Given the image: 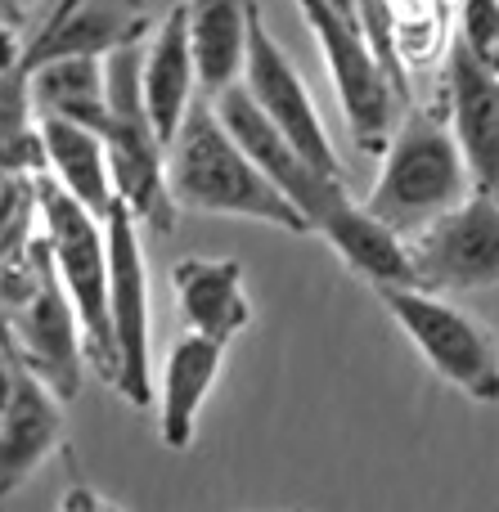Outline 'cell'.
Returning a JSON list of instances; mask_svg holds the SVG:
<instances>
[{
	"mask_svg": "<svg viewBox=\"0 0 499 512\" xmlns=\"http://www.w3.org/2000/svg\"><path fill=\"white\" fill-rule=\"evenodd\" d=\"M167 180L176 207H189V212L243 216V221H261L284 234H311L306 216L234 144V135L225 131L207 95H198L176 144L167 149Z\"/></svg>",
	"mask_w": 499,
	"mask_h": 512,
	"instance_id": "obj_1",
	"label": "cell"
},
{
	"mask_svg": "<svg viewBox=\"0 0 499 512\" xmlns=\"http://www.w3.org/2000/svg\"><path fill=\"white\" fill-rule=\"evenodd\" d=\"M378 162L383 167H378L365 207L401 239H419L428 225H437L446 212H455L477 194L455 131L437 108H405Z\"/></svg>",
	"mask_w": 499,
	"mask_h": 512,
	"instance_id": "obj_2",
	"label": "cell"
},
{
	"mask_svg": "<svg viewBox=\"0 0 499 512\" xmlns=\"http://www.w3.org/2000/svg\"><path fill=\"white\" fill-rule=\"evenodd\" d=\"M149 41V36H144ZM144 41H131L104 59L108 68V171H113L117 203L131 207V216L149 230L167 234L176 225V198L167 180V144L158 140L144 108L140 68H144Z\"/></svg>",
	"mask_w": 499,
	"mask_h": 512,
	"instance_id": "obj_3",
	"label": "cell"
},
{
	"mask_svg": "<svg viewBox=\"0 0 499 512\" xmlns=\"http://www.w3.org/2000/svg\"><path fill=\"white\" fill-rule=\"evenodd\" d=\"M41 234L50 248L54 274L68 292L86 333V364H95L108 382L117 378L113 315H108V230L72 194H63L50 176L41 180Z\"/></svg>",
	"mask_w": 499,
	"mask_h": 512,
	"instance_id": "obj_4",
	"label": "cell"
},
{
	"mask_svg": "<svg viewBox=\"0 0 499 512\" xmlns=\"http://www.w3.org/2000/svg\"><path fill=\"white\" fill-rule=\"evenodd\" d=\"M297 9H302L306 27H311L315 45L324 54V68H329L333 95H338L351 144L360 153H369V158H383V149L392 144L396 126H401V108H405L396 86L378 68L374 54H369L356 18H347L329 0H297Z\"/></svg>",
	"mask_w": 499,
	"mask_h": 512,
	"instance_id": "obj_5",
	"label": "cell"
},
{
	"mask_svg": "<svg viewBox=\"0 0 499 512\" xmlns=\"http://www.w3.org/2000/svg\"><path fill=\"white\" fill-rule=\"evenodd\" d=\"M387 315L419 346L441 382L464 391L477 405H499V337L468 310L450 306L423 288H383L378 292Z\"/></svg>",
	"mask_w": 499,
	"mask_h": 512,
	"instance_id": "obj_6",
	"label": "cell"
},
{
	"mask_svg": "<svg viewBox=\"0 0 499 512\" xmlns=\"http://www.w3.org/2000/svg\"><path fill=\"white\" fill-rule=\"evenodd\" d=\"M108 230V315L117 346V396L135 409L158 400L153 378V315H149V256H144L140 221L131 207L117 203L104 221Z\"/></svg>",
	"mask_w": 499,
	"mask_h": 512,
	"instance_id": "obj_7",
	"label": "cell"
},
{
	"mask_svg": "<svg viewBox=\"0 0 499 512\" xmlns=\"http://www.w3.org/2000/svg\"><path fill=\"white\" fill-rule=\"evenodd\" d=\"M212 108H216V117L225 122V131L234 135V144H239V149L261 167V176H266L270 185H275L279 194H284L288 203L306 216L311 234L329 221V212H338V207L351 198L342 180L324 176V171L315 167V162L306 158V153L297 149V144L288 140V135L279 131V126L270 122L257 104H252V95L243 90V81L239 86H230L225 95H216Z\"/></svg>",
	"mask_w": 499,
	"mask_h": 512,
	"instance_id": "obj_8",
	"label": "cell"
},
{
	"mask_svg": "<svg viewBox=\"0 0 499 512\" xmlns=\"http://www.w3.org/2000/svg\"><path fill=\"white\" fill-rule=\"evenodd\" d=\"M243 90L252 95V104L324 171V176L347 185V167H342L338 149H333L324 117L315 108V95L306 90L302 72L293 68V59L284 54V45L270 36L266 14L252 0V32H248V63H243Z\"/></svg>",
	"mask_w": 499,
	"mask_h": 512,
	"instance_id": "obj_9",
	"label": "cell"
},
{
	"mask_svg": "<svg viewBox=\"0 0 499 512\" xmlns=\"http://www.w3.org/2000/svg\"><path fill=\"white\" fill-rule=\"evenodd\" d=\"M419 288L432 297L482 292L499 283V198L473 194L437 225L410 239Z\"/></svg>",
	"mask_w": 499,
	"mask_h": 512,
	"instance_id": "obj_10",
	"label": "cell"
},
{
	"mask_svg": "<svg viewBox=\"0 0 499 512\" xmlns=\"http://www.w3.org/2000/svg\"><path fill=\"white\" fill-rule=\"evenodd\" d=\"M9 328V351L27 373L45 382L59 400H72L81 391V373H86V333L72 310L68 292H63L59 274H41L36 292L5 319Z\"/></svg>",
	"mask_w": 499,
	"mask_h": 512,
	"instance_id": "obj_11",
	"label": "cell"
},
{
	"mask_svg": "<svg viewBox=\"0 0 499 512\" xmlns=\"http://www.w3.org/2000/svg\"><path fill=\"white\" fill-rule=\"evenodd\" d=\"M446 122L459 140L477 194L499 198V77L464 41L446 50Z\"/></svg>",
	"mask_w": 499,
	"mask_h": 512,
	"instance_id": "obj_12",
	"label": "cell"
},
{
	"mask_svg": "<svg viewBox=\"0 0 499 512\" xmlns=\"http://www.w3.org/2000/svg\"><path fill=\"white\" fill-rule=\"evenodd\" d=\"M140 90H144V108H149L153 131H158V140L171 149L189 117V108L198 104V95H194L198 68H194V50H189L185 5H171L167 14L153 23L149 41H144Z\"/></svg>",
	"mask_w": 499,
	"mask_h": 512,
	"instance_id": "obj_13",
	"label": "cell"
},
{
	"mask_svg": "<svg viewBox=\"0 0 499 512\" xmlns=\"http://www.w3.org/2000/svg\"><path fill=\"white\" fill-rule=\"evenodd\" d=\"M225 369V342H212L203 333H180L167 346V360L158 373V436L167 450H189L198 432L207 396Z\"/></svg>",
	"mask_w": 499,
	"mask_h": 512,
	"instance_id": "obj_14",
	"label": "cell"
},
{
	"mask_svg": "<svg viewBox=\"0 0 499 512\" xmlns=\"http://www.w3.org/2000/svg\"><path fill=\"white\" fill-rule=\"evenodd\" d=\"M63 445V400L18 364L14 400L0 423V499H9Z\"/></svg>",
	"mask_w": 499,
	"mask_h": 512,
	"instance_id": "obj_15",
	"label": "cell"
},
{
	"mask_svg": "<svg viewBox=\"0 0 499 512\" xmlns=\"http://www.w3.org/2000/svg\"><path fill=\"white\" fill-rule=\"evenodd\" d=\"M180 315L189 333L230 346L252 324V301L243 292V265L234 256H185L171 265Z\"/></svg>",
	"mask_w": 499,
	"mask_h": 512,
	"instance_id": "obj_16",
	"label": "cell"
},
{
	"mask_svg": "<svg viewBox=\"0 0 499 512\" xmlns=\"http://www.w3.org/2000/svg\"><path fill=\"white\" fill-rule=\"evenodd\" d=\"M315 234H320L360 279L374 283L378 292L383 288H419L410 239H401L392 225H383L365 203H356V198H347L338 212H329V221H324Z\"/></svg>",
	"mask_w": 499,
	"mask_h": 512,
	"instance_id": "obj_17",
	"label": "cell"
},
{
	"mask_svg": "<svg viewBox=\"0 0 499 512\" xmlns=\"http://www.w3.org/2000/svg\"><path fill=\"white\" fill-rule=\"evenodd\" d=\"M36 131H41V149H45V171L50 180L72 194L90 216L108 221V212L117 207V189H113V171H108V144L99 131L63 117H41L36 113Z\"/></svg>",
	"mask_w": 499,
	"mask_h": 512,
	"instance_id": "obj_18",
	"label": "cell"
},
{
	"mask_svg": "<svg viewBox=\"0 0 499 512\" xmlns=\"http://www.w3.org/2000/svg\"><path fill=\"white\" fill-rule=\"evenodd\" d=\"M185 23L203 95L216 99L239 86L248 63L252 0H185Z\"/></svg>",
	"mask_w": 499,
	"mask_h": 512,
	"instance_id": "obj_19",
	"label": "cell"
},
{
	"mask_svg": "<svg viewBox=\"0 0 499 512\" xmlns=\"http://www.w3.org/2000/svg\"><path fill=\"white\" fill-rule=\"evenodd\" d=\"M32 86V108L41 117H63V122L90 126L104 135L108 126V68L104 59H50L27 77Z\"/></svg>",
	"mask_w": 499,
	"mask_h": 512,
	"instance_id": "obj_20",
	"label": "cell"
},
{
	"mask_svg": "<svg viewBox=\"0 0 499 512\" xmlns=\"http://www.w3.org/2000/svg\"><path fill=\"white\" fill-rule=\"evenodd\" d=\"M446 0H392V32H396V54L401 68L423 72L432 63H446V50L455 41V18H450Z\"/></svg>",
	"mask_w": 499,
	"mask_h": 512,
	"instance_id": "obj_21",
	"label": "cell"
},
{
	"mask_svg": "<svg viewBox=\"0 0 499 512\" xmlns=\"http://www.w3.org/2000/svg\"><path fill=\"white\" fill-rule=\"evenodd\" d=\"M356 27L365 36L369 54L378 59V68L387 72V81L396 86L401 104H414V81L401 68V54H396V32H392V0H356Z\"/></svg>",
	"mask_w": 499,
	"mask_h": 512,
	"instance_id": "obj_22",
	"label": "cell"
},
{
	"mask_svg": "<svg viewBox=\"0 0 499 512\" xmlns=\"http://www.w3.org/2000/svg\"><path fill=\"white\" fill-rule=\"evenodd\" d=\"M455 41H464L477 59L491 63L499 50V0H459L455 5Z\"/></svg>",
	"mask_w": 499,
	"mask_h": 512,
	"instance_id": "obj_23",
	"label": "cell"
},
{
	"mask_svg": "<svg viewBox=\"0 0 499 512\" xmlns=\"http://www.w3.org/2000/svg\"><path fill=\"white\" fill-rule=\"evenodd\" d=\"M59 512H122V504H113V499L99 495V490L86 486V481H72L59 499Z\"/></svg>",
	"mask_w": 499,
	"mask_h": 512,
	"instance_id": "obj_24",
	"label": "cell"
},
{
	"mask_svg": "<svg viewBox=\"0 0 499 512\" xmlns=\"http://www.w3.org/2000/svg\"><path fill=\"white\" fill-rule=\"evenodd\" d=\"M14 378H18V360H14V351H9V328H5V319H0V423H5L9 400H14Z\"/></svg>",
	"mask_w": 499,
	"mask_h": 512,
	"instance_id": "obj_25",
	"label": "cell"
},
{
	"mask_svg": "<svg viewBox=\"0 0 499 512\" xmlns=\"http://www.w3.org/2000/svg\"><path fill=\"white\" fill-rule=\"evenodd\" d=\"M0 23H18V27H27L23 0H0Z\"/></svg>",
	"mask_w": 499,
	"mask_h": 512,
	"instance_id": "obj_26",
	"label": "cell"
},
{
	"mask_svg": "<svg viewBox=\"0 0 499 512\" xmlns=\"http://www.w3.org/2000/svg\"><path fill=\"white\" fill-rule=\"evenodd\" d=\"M329 5H338L347 18H356V0H329Z\"/></svg>",
	"mask_w": 499,
	"mask_h": 512,
	"instance_id": "obj_27",
	"label": "cell"
},
{
	"mask_svg": "<svg viewBox=\"0 0 499 512\" xmlns=\"http://www.w3.org/2000/svg\"><path fill=\"white\" fill-rule=\"evenodd\" d=\"M491 68H495V77H499V50H495V59H491Z\"/></svg>",
	"mask_w": 499,
	"mask_h": 512,
	"instance_id": "obj_28",
	"label": "cell"
},
{
	"mask_svg": "<svg viewBox=\"0 0 499 512\" xmlns=\"http://www.w3.org/2000/svg\"><path fill=\"white\" fill-rule=\"evenodd\" d=\"M446 5H459V0H446Z\"/></svg>",
	"mask_w": 499,
	"mask_h": 512,
	"instance_id": "obj_29",
	"label": "cell"
}]
</instances>
